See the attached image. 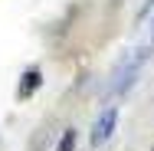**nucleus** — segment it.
Segmentation results:
<instances>
[{
	"mask_svg": "<svg viewBox=\"0 0 154 151\" xmlns=\"http://www.w3.org/2000/svg\"><path fill=\"white\" fill-rule=\"evenodd\" d=\"M148 59H151V46L131 49V53L115 66V76H112V82H108V92H112V95H125V92L138 82V72H141V66Z\"/></svg>",
	"mask_w": 154,
	"mask_h": 151,
	"instance_id": "f257e3e1",
	"label": "nucleus"
},
{
	"mask_svg": "<svg viewBox=\"0 0 154 151\" xmlns=\"http://www.w3.org/2000/svg\"><path fill=\"white\" fill-rule=\"evenodd\" d=\"M115 125H118V109H115V105H105V109H102V115H98L95 125H92V135H89L92 148H102V145L112 138Z\"/></svg>",
	"mask_w": 154,
	"mask_h": 151,
	"instance_id": "f03ea898",
	"label": "nucleus"
},
{
	"mask_svg": "<svg viewBox=\"0 0 154 151\" xmlns=\"http://www.w3.org/2000/svg\"><path fill=\"white\" fill-rule=\"evenodd\" d=\"M39 86H43V72L33 66V69H26V72L20 76V86H17V99H30V95H36V92H39Z\"/></svg>",
	"mask_w": 154,
	"mask_h": 151,
	"instance_id": "7ed1b4c3",
	"label": "nucleus"
},
{
	"mask_svg": "<svg viewBox=\"0 0 154 151\" xmlns=\"http://www.w3.org/2000/svg\"><path fill=\"white\" fill-rule=\"evenodd\" d=\"M75 138H79V131L75 128H66L59 138V145H56V151H75Z\"/></svg>",
	"mask_w": 154,
	"mask_h": 151,
	"instance_id": "20e7f679",
	"label": "nucleus"
},
{
	"mask_svg": "<svg viewBox=\"0 0 154 151\" xmlns=\"http://www.w3.org/2000/svg\"><path fill=\"white\" fill-rule=\"evenodd\" d=\"M151 43H154V23H151Z\"/></svg>",
	"mask_w": 154,
	"mask_h": 151,
	"instance_id": "39448f33",
	"label": "nucleus"
},
{
	"mask_svg": "<svg viewBox=\"0 0 154 151\" xmlns=\"http://www.w3.org/2000/svg\"><path fill=\"white\" fill-rule=\"evenodd\" d=\"M151 151H154V148H151Z\"/></svg>",
	"mask_w": 154,
	"mask_h": 151,
	"instance_id": "423d86ee",
	"label": "nucleus"
}]
</instances>
